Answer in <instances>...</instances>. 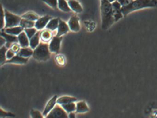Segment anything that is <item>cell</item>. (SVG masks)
<instances>
[{
	"label": "cell",
	"instance_id": "obj_21",
	"mask_svg": "<svg viewBox=\"0 0 157 118\" xmlns=\"http://www.w3.org/2000/svg\"><path fill=\"white\" fill-rule=\"evenodd\" d=\"M59 24V18L51 19L46 26V29L52 31H55L58 29Z\"/></svg>",
	"mask_w": 157,
	"mask_h": 118
},
{
	"label": "cell",
	"instance_id": "obj_11",
	"mask_svg": "<svg viewBox=\"0 0 157 118\" xmlns=\"http://www.w3.org/2000/svg\"><path fill=\"white\" fill-rule=\"evenodd\" d=\"M57 29V32L56 36L57 37H61L67 33L69 30L70 28L68 25H67L65 21L59 18V24Z\"/></svg>",
	"mask_w": 157,
	"mask_h": 118
},
{
	"label": "cell",
	"instance_id": "obj_8",
	"mask_svg": "<svg viewBox=\"0 0 157 118\" xmlns=\"http://www.w3.org/2000/svg\"><path fill=\"white\" fill-rule=\"evenodd\" d=\"M79 19L76 16H72L69 20L68 25L70 30L73 32H78L80 30Z\"/></svg>",
	"mask_w": 157,
	"mask_h": 118
},
{
	"label": "cell",
	"instance_id": "obj_27",
	"mask_svg": "<svg viewBox=\"0 0 157 118\" xmlns=\"http://www.w3.org/2000/svg\"><path fill=\"white\" fill-rule=\"evenodd\" d=\"M24 31L27 35L29 39L32 38L36 33L37 32V29L36 28H30L24 29Z\"/></svg>",
	"mask_w": 157,
	"mask_h": 118
},
{
	"label": "cell",
	"instance_id": "obj_25",
	"mask_svg": "<svg viewBox=\"0 0 157 118\" xmlns=\"http://www.w3.org/2000/svg\"><path fill=\"white\" fill-rule=\"evenodd\" d=\"M22 18L31 20V21H36L39 18V16L35 13L33 12H28L26 14L23 15L21 16Z\"/></svg>",
	"mask_w": 157,
	"mask_h": 118
},
{
	"label": "cell",
	"instance_id": "obj_15",
	"mask_svg": "<svg viewBox=\"0 0 157 118\" xmlns=\"http://www.w3.org/2000/svg\"><path fill=\"white\" fill-rule=\"evenodd\" d=\"M52 31L48 29H46L40 32V39L43 42L47 43L51 40L53 34Z\"/></svg>",
	"mask_w": 157,
	"mask_h": 118
},
{
	"label": "cell",
	"instance_id": "obj_36",
	"mask_svg": "<svg viewBox=\"0 0 157 118\" xmlns=\"http://www.w3.org/2000/svg\"><path fill=\"white\" fill-rule=\"evenodd\" d=\"M6 42H7V41H6V39L1 36V39H0V45H1L0 46H1V48L3 47V46H5Z\"/></svg>",
	"mask_w": 157,
	"mask_h": 118
},
{
	"label": "cell",
	"instance_id": "obj_18",
	"mask_svg": "<svg viewBox=\"0 0 157 118\" xmlns=\"http://www.w3.org/2000/svg\"><path fill=\"white\" fill-rule=\"evenodd\" d=\"M40 31H37L35 35L30 39V47L34 50L40 43Z\"/></svg>",
	"mask_w": 157,
	"mask_h": 118
},
{
	"label": "cell",
	"instance_id": "obj_1",
	"mask_svg": "<svg viewBox=\"0 0 157 118\" xmlns=\"http://www.w3.org/2000/svg\"><path fill=\"white\" fill-rule=\"evenodd\" d=\"M101 9L102 29L107 30L116 22L112 3L108 0H101Z\"/></svg>",
	"mask_w": 157,
	"mask_h": 118
},
{
	"label": "cell",
	"instance_id": "obj_10",
	"mask_svg": "<svg viewBox=\"0 0 157 118\" xmlns=\"http://www.w3.org/2000/svg\"><path fill=\"white\" fill-rule=\"evenodd\" d=\"M57 96L55 95L48 102L43 112V114L44 116H46L49 113V112L54 108V107L57 104Z\"/></svg>",
	"mask_w": 157,
	"mask_h": 118
},
{
	"label": "cell",
	"instance_id": "obj_5",
	"mask_svg": "<svg viewBox=\"0 0 157 118\" xmlns=\"http://www.w3.org/2000/svg\"><path fill=\"white\" fill-rule=\"evenodd\" d=\"M46 117L48 118H68V114L61 105L57 103L54 108Z\"/></svg>",
	"mask_w": 157,
	"mask_h": 118
},
{
	"label": "cell",
	"instance_id": "obj_4",
	"mask_svg": "<svg viewBox=\"0 0 157 118\" xmlns=\"http://www.w3.org/2000/svg\"><path fill=\"white\" fill-rule=\"evenodd\" d=\"M5 13V26L4 29L20 26L21 17L18 16L10 13L7 10H4Z\"/></svg>",
	"mask_w": 157,
	"mask_h": 118
},
{
	"label": "cell",
	"instance_id": "obj_30",
	"mask_svg": "<svg viewBox=\"0 0 157 118\" xmlns=\"http://www.w3.org/2000/svg\"><path fill=\"white\" fill-rule=\"evenodd\" d=\"M112 5L114 12H118V11H121L122 6L117 0H115L112 3Z\"/></svg>",
	"mask_w": 157,
	"mask_h": 118
},
{
	"label": "cell",
	"instance_id": "obj_2",
	"mask_svg": "<svg viewBox=\"0 0 157 118\" xmlns=\"http://www.w3.org/2000/svg\"><path fill=\"white\" fill-rule=\"evenodd\" d=\"M157 7V0H132L128 4L122 6L121 12L124 17L134 11L145 8Z\"/></svg>",
	"mask_w": 157,
	"mask_h": 118
},
{
	"label": "cell",
	"instance_id": "obj_38",
	"mask_svg": "<svg viewBox=\"0 0 157 118\" xmlns=\"http://www.w3.org/2000/svg\"><path fill=\"white\" fill-rule=\"evenodd\" d=\"M108 1H109V2H110L112 3L114 1H115V0H108Z\"/></svg>",
	"mask_w": 157,
	"mask_h": 118
},
{
	"label": "cell",
	"instance_id": "obj_35",
	"mask_svg": "<svg viewBox=\"0 0 157 118\" xmlns=\"http://www.w3.org/2000/svg\"><path fill=\"white\" fill-rule=\"evenodd\" d=\"M117 1L119 2L122 6H123L128 4L132 0H117Z\"/></svg>",
	"mask_w": 157,
	"mask_h": 118
},
{
	"label": "cell",
	"instance_id": "obj_20",
	"mask_svg": "<svg viewBox=\"0 0 157 118\" xmlns=\"http://www.w3.org/2000/svg\"><path fill=\"white\" fill-rule=\"evenodd\" d=\"M33 50L32 48L25 47L21 48L20 51L17 54L24 58H29L31 56H33Z\"/></svg>",
	"mask_w": 157,
	"mask_h": 118
},
{
	"label": "cell",
	"instance_id": "obj_7",
	"mask_svg": "<svg viewBox=\"0 0 157 118\" xmlns=\"http://www.w3.org/2000/svg\"><path fill=\"white\" fill-rule=\"evenodd\" d=\"M1 36L4 37L6 39V42L5 46L8 48L10 49L13 43L16 42H19L18 37L14 35H10V34H7L4 31L1 30Z\"/></svg>",
	"mask_w": 157,
	"mask_h": 118
},
{
	"label": "cell",
	"instance_id": "obj_13",
	"mask_svg": "<svg viewBox=\"0 0 157 118\" xmlns=\"http://www.w3.org/2000/svg\"><path fill=\"white\" fill-rule=\"evenodd\" d=\"M29 58L21 57L18 54H16L10 60H7L5 63H13L16 64H24L28 61Z\"/></svg>",
	"mask_w": 157,
	"mask_h": 118
},
{
	"label": "cell",
	"instance_id": "obj_22",
	"mask_svg": "<svg viewBox=\"0 0 157 118\" xmlns=\"http://www.w3.org/2000/svg\"><path fill=\"white\" fill-rule=\"evenodd\" d=\"M58 7L61 11L64 12H70L71 11V9L66 0H58Z\"/></svg>",
	"mask_w": 157,
	"mask_h": 118
},
{
	"label": "cell",
	"instance_id": "obj_28",
	"mask_svg": "<svg viewBox=\"0 0 157 118\" xmlns=\"http://www.w3.org/2000/svg\"><path fill=\"white\" fill-rule=\"evenodd\" d=\"M31 117L33 118H44V116L38 110L32 109L30 112Z\"/></svg>",
	"mask_w": 157,
	"mask_h": 118
},
{
	"label": "cell",
	"instance_id": "obj_34",
	"mask_svg": "<svg viewBox=\"0 0 157 118\" xmlns=\"http://www.w3.org/2000/svg\"><path fill=\"white\" fill-rule=\"evenodd\" d=\"M5 13L4 11L3 10L2 6L1 8V30L5 28Z\"/></svg>",
	"mask_w": 157,
	"mask_h": 118
},
{
	"label": "cell",
	"instance_id": "obj_31",
	"mask_svg": "<svg viewBox=\"0 0 157 118\" xmlns=\"http://www.w3.org/2000/svg\"><path fill=\"white\" fill-rule=\"evenodd\" d=\"M21 48V45L19 44V42H16V43H14L12 44L10 49H11L17 54L20 51Z\"/></svg>",
	"mask_w": 157,
	"mask_h": 118
},
{
	"label": "cell",
	"instance_id": "obj_32",
	"mask_svg": "<svg viewBox=\"0 0 157 118\" xmlns=\"http://www.w3.org/2000/svg\"><path fill=\"white\" fill-rule=\"evenodd\" d=\"M15 114L11 113V112H8L5 111L3 110L2 108H1V114H0V117H13L15 116Z\"/></svg>",
	"mask_w": 157,
	"mask_h": 118
},
{
	"label": "cell",
	"instance_id": "obj_29",
	"mask_svg": "<svg viewBox=\"0 0 157 118\" xmlns=\"http://www.w3.org/2000/svg\"><path fill=\"white\" fill-rule=\"evenodd\" d=\"M48 6L54 8H57L58 2V0H42Z\"/></svg>",
	"mask_w": 157,
	"mask_h": 118
},
{
	"label": "cell",
	"instance_id": "obj_3",
	"mask_svg": "<svg viewBox=\"0 0 157 118\" xmlns=\"http://www.w3.org/2000/svg\"><path fill=\"white\" fill-rule=\"evenodd\" d=\"M49 44L46 42L41 41L38 46L33 50V57L36 61H45L50 57Z\"/></svg>",
	"mask_w": 157,
	"mask_h": 118
},
{
	"label": "cell",
	"instance_id": "obj_9",
	"mask_svg": "<svg viewBox=\"0 0 157 118\" xmlns=\"http://www.w3.org/2000/svg\"><path fill=\"white\" fill-rule=\"evenodd\" d=\"M52 18V17L49 15L45 16L40 18L36 22L35 27L38 30L43 29L46 27L48 22Z\"/></svg>",
	"mask_w": 157,
	"mask_h": 118
},
{
	"label": "cell",
	"instance_id": "obj_6",
	"mask_svg": "<svg viewBox=\"0 0 157 118\" xmlns=\"http://www.w3.org/2000/svg\"><path fill=\"white\" fill-rule=\"evenodd\" d=\"M62 37H57V36L53 37L49 44V49L50 52L52 53H58L60 48Z\"/></svg>",
	"mask_w": 157,
	"mask_h": 118
},
{
	"label": "cell",
	"instance_id": "obj_33",
	"mask_svg": "<svg viewBox=\"0 0 157 118\" xmlns=\"http://www.w3.org/2000/svg\"><path fill=\"white\" fill-rule=\"evenodd\" d=\"M16 53L12 49H9L7 51V53H6V58L7 60H10L13 57H14L16 55Z\"/></svg>",
	"mask_w": 157,
	"mask_h": 118
},
{
	"label": "cell",
	"instance_id": "obj_12",
	"mask_svg": "<svg viewBox=\"0 0 157 118\" xmlns=\"http://www.w3.org/2000/svg\"><path fill=\"white\" fill-rule=\"evenodd\" d=\"M18 38L19 44L21 48L29 47L30 46V39L25 31H22L19 36H18Z\"/></svg>",
	"mask_w": 157,
	"mask_h": 118
},
{
	"label": "cell",
	"instance_id": "obj_26",
	"mask_svg": "<svg viewBox=\"0 0 157 118\" xmlns=\"http://www.w3.org/2000/svg\"><path fill=\"white\" fill-rule=\"evenodd\" d=\"M9 49L5 45L1 48V61H0L1 65H2L5 63L7 61L6 53Z\"/></svg>",
	"mask_w": 157,
	"mask_h": 118
},
{
	"label": "cell",
	"instance_id": "obj_19",
	"mask_svg": "<svg viewBox=\"0 0 157 118\" xmlns=\"http://www.w3.org/2000/svg\"><path fill=\"white\" fill-rule=\"evenodd\" d=\"M77 99L74 97L69 96H63L59 98L57 100V103L59 105L67 104L71 102H76Z\"/></svg>",
	"mask_w": 157,
	"mask_h": 118
},
{
	"label": "cell",
	"instance_id": "obj_24",
	"mask_svg": "<svg viewBox=\"0 0 157 118\" xmlns=\"http://www.w3.org/2000/svg\"><path fill=\"white\" fill-rule=\"evenodd\" d=\"M60 105L68 113L76 111V104H75V102H71V103H67V104Z\"/></svg>",
	"mask_w": 157,
	"mask_h": 118
},
{
	"label": "cell",
	"instance_id": "obj_14",
	"mask_svg": "<svg viewBox=\"0 0 157 118\" xmlns=\"http://www.w3.org/2000/svg\"><path fill=\"white\" fill-rule=\"evenodd\" d=\"M24 30V29L22 27L19 26L13 27L5 28V30L3 31L7 34L17 36H19L22 31H23Z\"/></svg>",
	"mask_w": 157,
	"mask_h": 118
},
{
	"label": "cell",
	"instance_id": "obj_23",
	"mask_svg": "<svg viewBox=\"0 0 157 118\" xmlns=\"http://www.w3.org/2000/svg\"><path fill=\"white\" fill-rule=\"evenodd\" d=\"M36 22L34 21L27 20V19L23 18L21 20L20 26L22 27L24 29L30 28L33 27L35 25Z\"/></svg>",
	"mask_w": 157,
	"mask_h": 118
},
{
	"label": "cell",
	"instance_id": "obj_16",
	"mask_svg": "<svg viewBox=\"0 0 157 118\" xmlns=\"http://www.w3.org/2000/svg\"><path fill=\"white\" fill-rule=\"evenodd\" d=\"M89 111V107L85 101H79L76 103V113H85V112H88Z\"/></svg>",
	"mask_w": 157,
	"mask_h": 118
},
{
	"label": "cell",
	"instance_id": "obj_37",
	"mask_svg": "<svg viewBox=\"0 0 157 118\" xmlns=\"http://www.w3.org/2000/svg\"><path fill=\"white\" fill-rule=\"evenodd\" d=\"M75 113H74V112H70L69 113H68V118H74L76 117V116H75Z\"/></svg>",
	"mask_w": 157,
	"mask_h": 118
},
{
	"label": "cell",
	"instance_id": "obj_17",
	"mask_svg": "<svg viewBox=\"0 0 157 118\" xmlns=\"http://www.w3.org/2000/svg\"><path fill=\"white\" fill-rule=\"evenodd\" d=\"M68 4L69 6L70 7L72 11L76 13H80L82 12V7L80 4L76 0H69Z\"/></svg>",
	"mask_w": 157,
	"mask_h": 118
}]
</instances>
